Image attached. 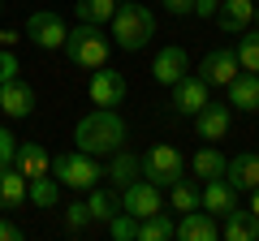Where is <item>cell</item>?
Returning a JSON list of instances; mask_svg holds the SVG:
<instances>
[{"label":"cell","mask_w":259,"mask_h":241,"mask_svg":"<svg viewBox=\"0 0 259 241\" xmlns=\"http://www.w3.org/2000/svg\"><path fill=\"white\" fill-rule=\"evenodd\" d=\"M125 138H130V130H125V120L117 116V108H91L74 125V142L87 155H112V151L125 147Z\"/></svg>","instance_id":"obj_1"},{"label":"cell","mask_w":259,"mask_h":241,"mask_svg":"<svg viewBox=\"0 0 259 241\" xmlns=\"http://www.w3.org/2000/svg\"><path fill=\"white\" fill-rule=\"evenodd\" d=\"M147 39H156V13L139 0H117L112 9V43L121 52H143Z\"/></svg>","instance_id":"obj_2"},{"label":"cell","mask_w":259,"mask_h":241,"mask_svg":"<svg viewBox=\"0 0 259 241\" xmlns=\"http://www.w3.org/2000/svg\"><path fill=\"white\" fill-rule=\"evenodd\" d=\"M61 52L69 56V65H78V69H100V65H108L112 39L104 35V26L78 22V26H69V30H65V43H61Z\"/></svg>","instance_id":"obj_3"},{"label":"cell","mask_w":259,"mask_h":241,"mask_svg":"<svg viewBox=\"0 0 259 241\" xmlns=\"http://www.w3.org/2000/svg\"><path fill=\"white\" fill-rule=\"evenodd\" d=\"M52 176L61 181L65 190H91V186H100V176H104V168H100V159L95 155H87V151H61V155L52 159Z\"/></svg>","instance_id":"obj_4"},{"label":"cell","mask_w":259,"mask_h":241,"mask_svg":"<svg viewBox=\"0 0 259 241\" xmlns=\"http://www.w3.org/2000/svg\"><path fill=\"white\" fill-rule=\"evenodd\" d=\"M139 176L160 186V190H168L173 181H182V151L168 147V142H156L147 155H139Z\"/></svg>","instance_id":"obj_5"},{"label":"cell","mask_w":259,"mask_h":241,"mask_svg":"<svg viewBox=\"0 0 259 241\" xmlns=\"http://www.w3.org/2000/svg\"><path fill=\"white\" fill-rule=\"evenodd\" d=\"M65 18L61 13H52V9H39V13H30L26 18V39L35 47H44V52H56V47L65 43Z\"/></svg>","instance_id":"obj_6"},{"label":"cell","mask_w":259,"mask_h":241,"mask_svg":"<svg viewBox=\"0 0 259 241\" xmlns=\"http://www.w3.org/2000/svg\"><path fill=\"white\" fill-rule=\"evenodd\" d=\"M125 74H117V69L100 65L91 69V86H87V95H91L95 108H121V99H125Z\"/></svg>","instance_id":"obj_7"},{"label":"cell","mask_w":259,"mask_h":241,"mask_svg":"<svg viewBox=\"0 0 259 241\" xmlns=\"http://www.w3.org/2000/svg\"><path fill=\"white\" fill-rule=\"evenodd\" d=\"M121 211H130V215H151V211H164V190L160 186H151V181H130L125 190H121Z\"/></svg>","instance_id":"obj_8"},{"label":"cell","mask_w":259,"mask_h":241,"mask_svg":"<svg viewBox=\"0 0 259 241\" xmlns=\"http://www.w3.org/2000/svg\"><path fill=\"white\" fill-rule=\"evenodd\" d=\"M0 112L9 120H26L35 112V86L26 78H9V82H0Z\"/></svg>","instance_id":"obj_9"},{"label":"cell","mask_w":259,"mask_h":241,"mask_svg":"<svg viewBox=\"0 0 259 241\" xmlns=\"http://www.w3.org/2000/svg\"><path fill=\"white\" fill-rule=\"evenodd\" d=\"M229 125H233V108L229 103H212L207 99L203 108L194 112V134L203 142H221L225 134H229Z\"/></svg>","instance_id":"obj_10"},{"label":"cell","mask_w":259,"mask_h":241,"mask_svg":"<svg viewBox=\"0 0 259 241\" xmlns=\"http://www.w3.org/2000/svg\"><path fill=\"white\" fill-rule=\"evenodd\" d=\"M238 69L242 65H238V52H233V47H212V52L199 61V78H203L207 86H229Z\"/></svg>","instance_id":"obj_11"},{"label":"cell","mask_w":259,"mask_h":241,"mask_svg":"<svg viewBox=\"0 0 259 241\" xmlns=\"http://www.w3.org/2000/svg\"><path fill=\"white\" fill-rule=\"evenodd\" d=\"M207 99H212V86H207L199 74H182L173 82V108L182 112V116H194Z\"/></svg>","instance_id":"obj_12"},{"label":"cell","mask_w":259,"mask_h":241,"mask_svg":"<svg viewBox=\"0 0 259 241\" xmlns=\"http://www.w3.org/2000/svg\"><path fill=\"white\" fill-rule=\"evenodd\" d=\"M182 74H190V56H186L182 43H164L156 52V61H151V78H156L160 86H173Z\"/></svg>","instance_id":"obj_13"},{"label":"cell","mask_w":259,"mask_h":241,"mask_svg":"<svg viewBox=\"0 0 259 241\" xmlns=\"http://www.w3.org/2000/svg\"><path fill=\"white\" fill-rule=\"evenodd\" d=\"M173 237H182V241H216V237H221V220H216L212 211H203V207L182 211V220H177V232H173Z\"/></svg>","instance_id":"obj_14"},{"label":"cell","mask_w":259,"mask_h":241,"mask_svg":"<svg viewBox=\"0 0 259 241\" xmlns=\"http://www.w3.org/2000/svg\"><path fill=\"white\" fill-rule=\"evenodd\" d=\"M199 207L212 211L216 220H225V215L238 207V190H233L225 176H212V181H203V190H199Z\"/></svg>","instance_id":"obj_15"},{"label":"cell","mask_w":259,"mask_h":241,"mask_svg":"<svg viewBox=\"0 0 259 241\" xmlns=\"http://www.w3.org/2000/svg\"><path fill=\"white\" fill-rule=\"evenodd\" d=\"M225 91H229V108H233V112H250V116L259 112V74L238 69L233 82L225 86Z\"/></svg>","instance_id":"obj_16"},{"label":"cell","mask_w":259,"mask_h":241,"mask_svg":"<svg viewBox=\"0 0 259 241\" xmlns=\"http://www.w3.org/2000/svg\"><path fill=\"white\" fill-rule=\"evenodd\" d=\"M212 22L225 35H242V30L255 22V0H221V9L212 13Z\"/></svg>","instance_id":"obj_17"},{"label":"cell","mask_w":259,"mask_h":241,"mask_svg":"<svg viewBox=\"0 0 259 241\" xmlns=\"http://www.w3.org/2000/svg\"><path fill=\"white\" fill-rule=\"evenodd\" d=\"M225 181H229L238 194L255 190L259 186V155H255V151H242V155L225 159Z\"/></svg>","instance_id":"obj_18"},{"label":"cell","mask_w":259,"mask_h":241,"mask_svg":"<svg viewBox=\"0 0 259 241\" xmlns=\"http://www.w3.org/2000/svg\"><path fill=\"white\" fill-rule=\"evenodd\" d=\"M221 237H225V241H255V237H259V215L233 207V211L221 220Z\"/></svg>","instance_id":"obj_19"},{"label":"cell","mask_w":259,"mask_h":241,"mask_svg":"<svg viewBox=\"0 0 259 241\" xmlns=\"http://www.w3.org/2000/svg\"><path fill=\"white\" fill-rule=\"evenodd\" d=\"M13 168H18L22 176L52 172V155L44 151V142H18V155H13Z\"/></svg>","instance_id":"obj_20"},{"label":"cell","mask_w":259,"mask_h":241,"mask_svg":"<svg viewBox=\"0 0 259 241\" xmlns=\"http://www.w3.org/2000/svg\"><path fill=\"white\" fill-rule=\"evenodd\" d=\"M87 211H91V220L108 224L112 215L121 211V190H112V186H91V190H87Z\"/></svg>","instance_id":"obj_21"},{"label":"cell","mask_w":259,"mask_h":241,"mask_svg":"<svg viewBox=\"0 0 259 241\" xmlns=\"http://www.w3.org/2000/svg\"><path fill=\"white\" fill-rule=\"evenodd\" d=\"M26 203H35L39 211L61 203V181L52 172H39V176H26Z\"/></svg>","instance_id":"obj_22"},{"label":"cell","mask_w":259,"mask_h":241,"mask_svg":"<svg viewBox=\"0 0 259 241\" xmlns=\"http://www.w3.org/2000/svg\"><path fill=\"white\" fill-rule=\"evenodd\" d=\"M26 203V176L18 168H0V211H13V207Z\"/></svg>","instance_id":"obj_23"},{"label":"cell","mask_w":259,"mask_h":241,"mask_svg":"<svg viewBox=\"0 0 259 241\" xmlns=\"http://www.w3.org/2000/svg\"><path fill=\"white\" fill-rule=\"evenodd\" d=\"M104 176L112 181V190H125L130 181H139V155H130L125 147L112 151V164L104 168Z\"/></svg>","instance_id":"obj_24"},{"label":"cell","mask_w":259,"mask_h":241,"mask_svg":"<svg viewBox=\"0 0 259 241\" xmlns=\"http://www.w3.org/2000/svg\"><path fill=\"white\" fill-rule=\"evenodd\" d=\"M177 232V220L168 211H151L139 220V241H173Z\"/></svg>","instance_id":"obj_25"},{"label":"cell","mask_w":259,"mask_h":241,"mask_svg":"<svg viewBox=\"0 0 259 241\" xmlns=\"http://www.w3.org/2000/svg\"><path fill=\"white\" fill-rule=\"evenodd\" d=\"M190 168H194V176H203V181H212V176H225V155L212 147V142H207V147L194 151Z\"/></svg>","instance_id":"obj_26"},{"label":"cell","mask_w":259,"mask_h":241,"mask_svg":"<svg viewBox=\"0 0 259 241\" xmlns=\"http://www.w3.org/2000/svg\"><path fill=\"white\" fill-rule=\"evenodd\" d=\"M238 65L242 69H250V74H259V26H246L242 30V39H238Z\"/></svg>","instance_id":"obj_27"},{"label":"cell","mask_w":259,"mask_h":241,"mask_svg":"<svg viewBox=\"0 0 259 241\" xmlns=\"http://www.w3.org/2000/svg\"><path fill=\"white\" fill-rule=\"evenodd\" d=\"M112 9H117V0H78V5H74L78 22H91V26L112 22Z\"/></svg>","instance_id":"obj_28"},{"label":"cell","mask_w":259,"mask_h":241,"mask_svg":"<svg viewBox=\"0 0 259 241\" xmlns=\"http://www.w3.org/2000/svg\"><path fill=\"white\" fill-rule=\"evenodd\" d=\"M168 207H173V211H194V207H199V186H190V181H173V186H168Z\"/></svg>","instance_id":"obj_29"},{"label":"cell","mask_w":259,"mask_h":241,"mask_svg":"<svg viewBox=\"0 0 259 241\" xmlns=\"http://www.w3.org/2000/svg\"><path fill=\"white\" fill-rule=\"evenodd\" d=\"M108 232H112V241H139V215L117 211V215L108 220Z\"/></svg>","instance_id":"obj_30"},{"label":"cell","mask_w":259,"mask_h":241,"mask_svg":"<svg viewBox=\"0 0 259 241\" xmlns=\"http://www.w3.org/2000/svg\"><path fill=\"white\" fill-rule=\"evenodd\" d=\"M65 228H69V232H87V228H91V211H87V203L74 198V203L65 207Z\"/></svg>","instance_id":"obj_31"},{"label":"cell","mask_w":259,"mask_h":241,"mask_svg":"<svg viewBox=\"0 0 259 241\" xmlns=\"http://www.w3.org/2000/svg\"><path fill=\"white\" fill-rule=\"evenodd\" d=\"M13 155H18V138L9 134V125H0V168H9Z\"/></svg>","instance_id":"obj_32"},{"label":"cell","mask_w":259,"mask_h":241,"mask_svg":"<svg viewBox=\"0 0 259 241\" xmlns=\"http://www.w3.org/2000/svg\"><path fill=\"white\" fill-rule=\"evenodd\" d=\"M18 74H22V65H18V56H13V47H0V82H9Z\"/></svg>","instance_id":"obj_33"},{"label":"cell","mask_w":259,"mask_h":241,"mask_svg":"<svg viewBox=\"0 0 259 241\" xmlns=\"http://www.w3.org/2000/svg\"><path fill=\"white\" fill-rule=\"evenodd\" d=\"M160 5H164L173 18H190V13H194V0H160Z\"/></svg>","instance_id":"obj_34"},{"label":"cell","mask_w":259,"mask_h":241,"mask_svg":"<svg viewBox=\"0 0 259 241\" xmlns=\"http://www.w3.org/2000/svg\"><path fill=\"white\" fill-rule=\"evenodd\" d=\"M0 241H22V228L13 220H5V215H0Z\"/></svg>","instance_id":"obj_35"},{"label":"cell","mask_w":259,"mask_h":241,"mask_svg":"<svg viewBox=\"0 0 259 241\" xmlns=\"http://www.w3.org/2000/svg\"><path fill=\"white\" fill-rule=\"evenodd\" d=\"M221 9V0H194V18H212Z\"/></svg>","instance_id":"obj_36"},{"label":"cell","mask_w":259,"mask_h":241,"mask_svg":"<svg viewBox=\"0 0 259 241\" xmlns=\"http://www.w3.org/2000/svg\"><path fill=\"white\" fill-rule=\"evenodd\" d=\"M18 39H22V35H18V30H13V26H9V30H0V47H13V43H18Z\"/></svg>","instance_id":"obj_37"},{"label":"cell","mask_w":259,"mask_h":241,"mask_svg":"<svg viewBox=\"0 0 259 241\" xmlns=\"http://www.w3.org/2000/svg\"><path fill=\"white\" fill-rule=\"evenodd\" d=\"M246 194H250V211L259 215V186H255V190H246Z\"/></svg>","instance_id":"obj_38"},{"label":"cell","mask_w":259,"mask_h":241,"mask_svg":"<svg viewBox=\"0 0 259 241\" xmlns=\"http://www.w3.org/2000/svg\"><path fill=\"white\" fill-rule=\"evenodd\" d=\"M250 26H259V5H255V22H250Z\"/></svg>","instance_id":"obj_39"},{"label":"cell","mask_w":259,"mask_h":241,"mask_svg":"<svg viewBox=\"0 0 259 241\" xmlns=\"http://www.w3.org/2000/svg\"><path fill=\"white\" fill-rule=\"evenodd\" d=\"M0 9H5V0H0Z\"/></svg>","instance_id":"obj_40"},{"label":"cell","mask_w":259,"mask_h":241,"mask_svg":"<svg viewBox=\"0 0 259 241\" xmlns=\"http://www.w3.org/2000/svg\"><path fill=\"white\" fill-rule=\"evenodd\" d=\"M255 5H259V0H255Z\"/></svg>","instance_id":"obj_41"}]
</instances>
